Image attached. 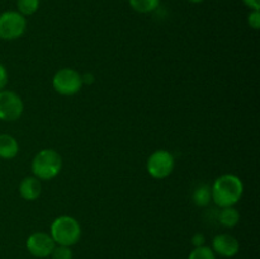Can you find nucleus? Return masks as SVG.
Wrapping results in <instances>:
<instances>
[{
	"label": "nucleus",
	"mask_w": 260,
	"mask_h": 259,
	"mask_svg": "<svg viewBox=\"0 0 260 259\" xmlns=\"http://www.w3.org/2000/svg\"><path fill=\"white\" fill-rule=\"evenodd\" d=\"M244 193V184L234 174H223L215 180L211 187L212 201L220 207H230L240 201Z\"/></svg>",
	"instance_id": "f257e3e1"
},
{
	"label": "nucleus",
	"mask_w": 260,
	"mask_h": 259,
	"mask_svg": "<svg viewBox=\"0 0 260 259\" xmlns=\"http://www.w3.org/2000/svg\"><path fill=\"white\" fill-rule=\"evenodd\" d=\"M128 3L135 12L141 14L152 13L160 5V0H128Z\"/></svg>",
	"instance_id": "4468645a"
},
{
	"label": "nucleus",
	"mask_w": 260,
	"mask_h": 259,
	"mask_svg": "<svg viewBox=\"0 0 260 259\" xmlns=\"http://www.w3.org/2000/svg\"><path fill=\"white\" fill-rule=\"evenodd\" d=\"M55 246L56 243L53 241L52 236L42 233V231L30 234L29 238L27 239L28 251L37 258H46V256L51 255Z\"/></svg>",
	"instance_id": "6e6552de"
},
{
	"label": "nucleus",
	"mask_w": 260,
	"mask_h": 259,
	"mask_svg": "<svg viewBox=\"0 0 260 259\" xmlns=\"http://www.w3.org/2000/svg\"><path fill=\"white\" fill-rule=\"evenodd\" d=\"M147 172L155 179H164L169 177L175 167V160L172 152L167 150H156L147 159Z\"/></svg>",
	"instance_id": "423d86ee"
},
{
	"label": "nucleus",
	"mask_w": 260,
	"mask_h": 259,
	"mask_svg": "<svg viewBox=\"0 0 260 259\" xmlns=\"http://www.w3.org/2000/svg\"><path fill=\"white\" fill-rule=\"evenodd\" d=\"M244 4L251 10H259L260 9V0H243Z\"/></svg>",
	"instance_id": "412c9836"
},
{
	"label": "nucleus",
	"mask_w": 260,
	"mask_h": 259,
	"mask_svg": "<svg viewBox=\"0 0 260 259\" xmlns=\"http://www.w3.org/2000/svg\"><path fill=\"white\" fill-rule=\"evenodd\" d=\"M62 169V157L52 149H43L32 160V172L37 179L51 180Z\"/></svg>",
	"instance_id": "f03ea898"
},
{
	"label": "nucleus",
	"mask_w": 260,
	"mask_h": 259,
	"mask_svg": "<svg viewBox=\"0 0 260 259\" xmlns=\"http://www.w3.org/2000/svg\"><path fill=\"white\" fill-rule=\"evenodd\" d=\"M212 248L220 255L230 258V256H234L238 254L240 245H239L238 239L234 238L230 234H218L213 239Z\"/></svg>",
	"instance_id": "1a4fd4ad"
},
{
	"label": "nucleus",
	"mask_w": 260,
	"mask_h": 259,
	"mask_svg": "<svg viewBox=\"0 0 260 259\" xmlns=\"http://www.w3.org/2000/svg\"><path fill=\"white\" fill-rule=\"evenodd\" d=\"M188 259H216L215 253L211 248L208 246H197V248L193 249L189 254V258Z\"/></svg>",
	"instance_id": "dca6fc26"
},
{
	"label": "nucleus",
	"mask_w": 260,
	"mask_h": 259,
	"mask_svg": "<svg viewBox=\"0 0 260 259\" xmlns=\"http://www.w3.org/2000/svg\"><path fill=\"white\" fill-rule=\"evenodd\" d=\"M41 192H42V185H41L40 179L36 177H25L20 182L19 193L25 201L37 200L41 196Z\"/></svg>",
	"instance_id": "9d476101"
},
{
	"label": "nucleus",
	"mask_w": 260,
	"mask_h": 259,
	"mask_svg": "<svg viewBox=\"0 0 260 259\" xmlns=\"http://www.w3.org/2000/svg\"><path fill=\"white\" fill-rule=\"evenodd\" d=\"M52 86L61 95L70 96L80 91L83 86V79L80 74L74 69L63 68L53 75Z\"/></svg>",
	"instance_id": "39448f33"
},
{
	"label": "nucleus",
	"mask_w": 260,
	"mask_h": 259,
	"mask_svg": "<svg viewBox=\"0 0 260 259\" xmlns=\"http://www.w3.org/2000/svg\"><path fill=\"white\" fill-rule=\"evenodd\" d=\"M218 220H220L221 225L231 229L238 225L239 220H240V213H239V211L234 206L223 207L222 211L220 212V216H218Z\"/></svg>",
	"instance_id": "f8f14e48"
},
{
	"label": "nucleus",
	"mask_w": 260,
	"mask_h": 259,
	"mask_svg": "<svg viewBox=\"0 0 260 259\" xmlns=\"http://www.w3.org/2000/svg\"><path fill=\"white\" fill-rule=\"evenodd\" d=\"M193 202L196 203L200 207H205L210 203V201L212 200V196H211V187L207 184H200L193 192Z\"/></svg>",
	"instance_id": "ddd939ff"
},
{
	"label": "nucleus",
	"mask_w": 260,
	"mask_h": 259,
	"mask_svg": "<svg viewBox=\"0 0 260 259\" xmlns=\"http://www.w3.org/2000/svg\"><path fill=\"white\" fill-rule=\"evenodd\" d=\"M19 152V144L12 135L0 134V159H14Z\"/></svg>",
	"instance_id": "9b49d317"
},
{
	"label": "nucleus",
	"mask_w": 260,
	"mask_h": 259,
	"mask_svg": "<svg viewBox=\"0 0 260 259\" xmlns=\"http://www.w3.org/2000/svg\"><path fill=\"white\" fill-rule=\"evenodd\" d=\"M188 2L193 3V4H198V3H202L203 0H188Z\"/></svg>",
	"instance_id": "4be33fe9"
},
{
	"label": "nucleus",
	"mask_w": 260,
	"mask_h": 259,
	"mask_svg": "<svg viewBox=\"0 0 260 259\" xmlns=\"http://www.w3.org/2000/svg\"><path fill=\"white\" fill-rule=\"evenodd\" d=\"M205 241H206L205 235H203V234H200V233L194 234V236L192 238V243L196 248H197V246H202L203 244H205Z\"/></svg>",
	"instance_id": "aec40b11"
},
{
	"label": "nucleus",
	"mask_w": 260,
	"mask_h": 259,
	"mask_svg": "<svg viewBox=\"0 0 260 259\" xmlns=\"http://www.w3.org/2000/svg\"><path fill=\"white\" fill-rule=\"evenodd\" d=\"M8 84V71L3 63H0V91L4 90Z\"/></svg>",
	"instance_id": "6ab92c4d"
},
{
	"label": "nucleus",
	"mask_w": 260,
	"mask_h": 259,
	"mask_svg": "<svg viewBox=\"0 0 260 259\" xmlns=\"http://www.w3.org/2000/svg\"><path fill=\"white\" fill-rule=\"evenodd\" d=\"M24 103L17 93L12 90L0 91V121L13 122L20 118Z\"/></svg>",
	"instance_id": "0eeeda50"
},
{
	"label": "nucleus",
	"mask_w": 260,
	"mask_h": 259,
	"mask_svg": "<svg viewBox=\"0 0 260 259\" xmlns=\"http://www.w3.org/2000/svg\"><path fill=\"white\" fill-rule=\"evenodd\" d=\"M51 236L58 245L71 246L80 240V223L71 216H60L51 225Z\"/></svg>",
	"instance_id": "7ed1b4c3"
},
{
	"label": "nucleus",
	"mask_w": 260,
	"mask_h": 259,
	"mask_svg": "<svg viewBox=\"0 0 260 259\" xmlns=\"http://www.w3.org/2000/svg\"><path fill=\"white\" fill-rule=\"evenodd\" d=\"M17 8L24 17L33 15L40 8V0H17Z\"/></svg>",
	"instance_id": "2eb2a0df"
},
{
	"label": "nucleus",
	"mask_w": 260,
	"mask_h": 259,
	"mask_svg": "<svg viewBox=\"0 0 260 259\" xmlns=\"http://www.w3.org/2000/svg\"><path fill=\"white\" fill-rule=\"evenodd\" d=\"M52 259H73V251H71L70 246L58 245L55 246V249L51 253Z\"/></svg>",
	"instance_id": "f3484780"
},
{
	"label": "nucleus",
	"mask_w": 260,
	"mask_h": 259,
	"mask_svg": "<svg viewBox=\"0 0 260 259\" xmlns=\"http://www.w3.org/2000/svg\"><path fill=\"white\" fill-rule=\"evenodd\" d=\"M25 28H27V20L19 12L8 10L0 14V40H17L24 35Z\"/></svg>",
	"instance_id": "20e7f679"
},
{
	"label": "nucleus",
	"mask_w": 260,
	"mask_h": 259,
	"mask_svg": "<svg viewBox=\"0 0 260 259\" xmlns=\"http://www.w3.org/2000/svg\"><path fill=\"white\" fill-rule=\"evenodd\" d=\"M248 24L253 29L258 30L260 27V12L259 10H251L248 15Z\"/></svg>",
	"instance_id": "a211bd4d"
}]
</instances>
